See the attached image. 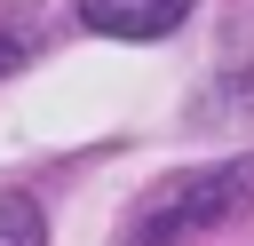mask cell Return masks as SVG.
<instances>
[{
    "instance_id": "1",
    "label": "cell",
    "mask_w": 254,
    "mask_h": 246,
    "mask_svg": "<svg viewBox=\"0 0 254 246\" xmlns=\"http://www.w3.org/2000/svg\"><path fill=\"white\" fill-rule=\"evenodd\" d=\"M254 206V151H238V159H222V167H190V175H175V183H159L151 198H143V214L127 222V238L119 246H190L198 230H222L230 214H246Z\"/></svg>"
},
{
    "instance_id": "2",
    "label": "cell",
    "mask_w": 254,
    "mask_h": 246,
    "mask_svg": "<svg viewBox=\"0 0 254 246\" xmlns=\"http://www.w3.org/2000/svg\"><path fill=\"white\" fill-rule=\"evenodd\" d=\"M190 16V0H79V24L103 40H167Z\"/></svg>"
},
{
    "instance_id": "3",
    "label": "cell",
    "mask_w": 254,
    "mask_h": 246,
    "mask_svg": "<svg viewBox=\"0 0 254 246\" xmlns=\"http://www.w3.org/2000/svg\"><path fill=\"white\" fill-rule=\"evenodd\" d=\"M0 246H48V214H40L24 190L0 198Z\"/></svg>"
},
{
    "instance_id": "4",
    "label": "cell",
    "mask_w": 254,
    "mask_h": 246,
    "mask_svg": "<svg viewBox=\"0 0 254 246\" xmlns=\"http://www.w3.org/2000/svg\"><path fill=\"white\" fill-rule=\"evenodd\" d=\"M32 48H40V24H32L24 8H0V79H8V71H16Z\"/></svg>"
},
{
    "instance_id": "5",
    "label": "cell",
    "mask_w": 254,
    "mask_h": 246,
    "mask_svg": "<svg viewBox=\"0 0 254 246\" xmlns=\"http://www.w3.org/2000/svg\"><path fill=\"white\" fill-rule=\"evenodd\" d=\"M206 111H230V119H254V71H238V79H230V87H222V95H214Z\"/></svg>"
}]
</instances>
